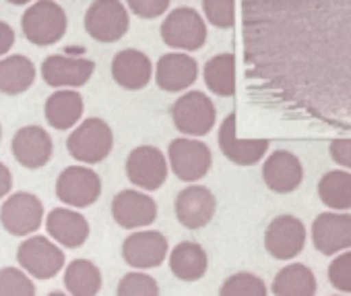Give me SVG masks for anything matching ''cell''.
Returning <instances> with one entry per match:
<instances>
[{"label":"cell","mask_w":351,"mask_h":296,"mask_svg":"<svg viewBox=\"0 0 351 296\" xmlns=\"http://www.w3.org/2000/svg\"><path fill=\"white\" fill-rule=\"evenodd\" d=\"M246 75L273 98L351 126V0L242 3Z\"/></svg>","instance_id":"6da1fadb"},{"label":"cell","mask_w":351,"mask_h":296,"mask_svg":"<svg viewBox=\"0 0 351 296\" xmlns=\"http://www.w3.org/2000/svg\"><path fill=\"white\" fill-rule=\"evenodd\" d=\"M66 13L60 5L50 0H40L23 13V34L36 46H52L62 40L66 32Z\"/></svg>","instance_id":"7a4b0ae2"},{"label":"cell","mask_w":351,"mask_h":296,"mask_svg":"<svg viewBox=\"0 0 351 296\" xmlns=\"http://www.w3.org/2000/svg\"><path fill=\"white\" fill-rule=\"evenodd\" d=\"M114 135L101 118H87L66 141L69 154L85 164H99L112 152Z\"/></svg>","instance_id":"3957f363"},{"label":"cell","mask_w":351,"mask_h":296,"mask_svg":"<svg viewBox=\"0 0 351 296\" xmlns=\"http://www.w3.org/2000/svg\"><path fill=\"white\" fill-rule=\"evenodd\" d=\"M161 40L171 46V48H180V50H201L207 40V27L203 17L189 7H180L171 11L163 23H161Z\"/></svg>","instance_id":"277c9868"},{"label":"cell","mask_w":351,"mask_h":296,"mask_svg":"<svg viewBox=\"0 0 351 296\" xmlns=\"http://www.w3.org/2000/svg\"><path fill=\"white\" fill-rule=\"evenodd\" d=\"M215 106L203 91H189L171 106V118L178 130L193 137L207 135L215 124Z\"/></svg>","instance_id":"5b68a950"},{"label":"cell","mask_w":351,"mask_h":296,"mask_svg":"<svg viewBox=\"0 0 351 296\" xmlns=\"http://www.w3.org/2000/svg\"><path fill=\"white\" fill-rule=\"evenodd\" d=\"M85 30L101 44L118 42L128 30V11L118 0H97L87 9Z\"/></svg>","instance_id":"8992f818"},{"label":"cell","mask_w":351,"mask_h":296,"mask_svg":"<svg viewBox=\"0 0 351 296\" xmlns=\"http://www.w3.org/2000/svg\"><path fill=\"white\" fill-rule=\"evenodd\" d=\"M167 154L173 174L184 183L203 179L211 168V150L195 139H173Z\"/></svg>","instance_id":"52a82bcc"},{"label":"cell","mask_w":351,"mask_h":296,"mask_svg":"<svg viewBox=\"0 0 351 296\" xmlns=\"http://www.w3.org/2000/svg\"><path fill=\"white\" fill-rule=\"evenodd\" d=\"M101 195V179L83 166H69L56 183V197L73 207L93 205Z\"/></svg>","instance_id":"ba28073f"},{"label":"cell","mask_w":351,"mask_h":296,"mask_svg":"<svg viewBox=\"0 0 351 296\" xmlns=\"http://www.w3.org/2000/svg\"><path fill=\"white\" fill-rule=\"evenodd\" d=\"M44 218L42 201L32 193H17L11 195L3 209H0V222L3 228L13 236H27L36 232Z\"/></svg>","instance_id":"9c48e42d"},{"label":"cell","mask_w":351,"mask_h":296,"mask_svg":"<svg viewBox=\"0 0 351 296\" xmlns=\"http://www.w3.org/2000/svg\"><path fill=\"white\" fill-rule=\"evenodd\" d=\"M17 261L34 277L50 280V277H54L62 269L64 253L56 244H52L46 236H34V238H27L19 247Z\"/></svg>","instance_id":"30bf717a"},{"label":"cell","mask_w":351,"mask_h":296,"mask_svg":"<svg viewBox=\"0 0 351 296\" xmlns=\"http://www.w3.org/2000/svg\"><path fill=\"white\" fill-rule=\"evenodd\" d=\"M126 177L132 185L145 191H155L167 179V162L157 147L141 145L130 152L126 160Z\"/></svg>","instance_id":"8fae6325"},{"label":"cell","mask_w":351,"mask_h":296,"mask_svg":"<svg viewBox=\"0 0 351 296\" xmlns=\"http://www.w3.org/2000/svg\"><path fill=\"white\" fill-rule=\"evenodd\" d=\"M304 244L306 228L295 216H277L265 232V247L269 255L281 261L298 257Z\"/></svg>","instance_id":"7c38bea8"},{"label":"cell","mask_w":351,"mask_h":296,"mask_svg":"<svg viewBox=\"0 0 351 296\" xmlns=\"http://www.w3.org/2000/svg\"><path fill=\"white\" fill-rule=\"evenodd\" d=\"M219 150L223 156L238 166H254L263 160L269 150L267 139H238L236 137V114H228L219 128Z\"/></svg>","instance_id":"4fadbf2b"},{"label":"cell","mask_w":351,"mask_h":296,"mask_svg":"<svg viewBox=\"0 0 351 296\" xmlns=\"http://www.w3.org/2000/svg\"><path fill=\"white\" fill-rule=\"evenodd\" d=\"M215 195L207 187H189L176 197V218L189 230L205 228L215 216Z\"/></svg>","instance_id":"5bb4252c"},{"label":"cell","mask_w":351,"mask_h":296,"mask_svg":"<svg viewBox=\"0 0 351 296\" xmlns=\"http://www.w3.org/2000/svg\"><path fill=\"white\" fill-rule=\"evenodd\" d=\"M11 145H13L15 160L29 170L46 166L52 158V152H54V143L42 126L19 128L15 133Z\"/></svg>","instance_id":"9a60e30c"},{"label":"cell","mask_w":351,"mask_h":296,"mask_svg":"<svg viewBox=\"0 0 351 296\" xmlns=\"http://www.w3.org/2000/svg\"><path fill=\"white\" fill-rule=\"evenodd\" d=\"M167 255V240L161 232L145 230L130 234L122 244V257L130 267L151 269L159 267Z\"/></svg>","instance_id":"2e32d148"},{"label":"cell","mask_w":351,"mask_h":296,"mask_svg":"<svg viewBox=\"0 0 351 296\" xmlns=\"http://www.w3.org/2000/svg\"><path fill=\"white\" fill-rule=\"evenodd\" d=\"M312 242L322 255H335L351 247V216L320 214L312 224Z\"/></svg>","instance_id":"e0dca14e"},{"label":"cell","mask_w":351,"mask_h":296,"mask_svg":"<svg viewBox=\"0 0 351 296\" xmlns=\"http://www.w3.org/2000/svg\"><path fill=\"white\" fill-rule=\"evenodd\" d=\"M112 216L122 228L151 226L157 218V203L153 197L138 191H120L112 201Z\"/></svg>","instance_id":"ac0fdd59"},{"label":"cell","mask_w":351,"mask_h":296,"mask_svg":"<svg viewBox=\"0 0 351 296\" xmlns=\"http://www.w3.org/2000/svg\"><path fill=\"white\" fill-rule=\"evenodd\" d=\"M95 71L93 60L87 58H71L62 54L48 56L42 65V77L52 87H81L85 85Z\"/></svg>","instance_id":"d6986e66"},{"label":"cell","mask_w":351,"mask_h":296,"mask_svg":"<svg viewBox=\"0 0 351 296\" xmlns=\"http://www.w3.org/2000/svg\"><path fill=\"white\" fill-rule=\"evenodd\" d=\"M197 75H199V65L193 56L169 52L157 60L155 81L163 91H171V93L184 91L197 81Z\"/></svg>","instance_id":"ffe728a7"},{"label":"cell","mask_w":351,"mask_h":296,"mask_svg":"<svg viewBox=\"0 0 351 296\" xmlns=\"http://www.w3.org/2000/svg\"><path fill=\"white\" fill-rule=\"evenodd\" d=\"M263 179L271 191L283 195V193H291L300 187V183L304 179V168L291 152L277 150L267 158V162L263 166Z\"/></svg>","instance_id":"44dd1931"},{"label":"cell","mask_w":351,"mask_h":296,"mask_svg":"<svg viewBox=\"0 0 351 296\" xmlns=\"http://www.w3.org/2000/svg\"><path fill=\"white\" fill-rule=\"evenodd\" d=\"M112 77L124 89H143L151 81V60L138 50H122L112 60Z\"/></svg>","instance_id":"7402d4cb"},{"label":"cell","mask_w":351,"mask_h":296,"mask_svg":"<svg viewBox=\"0 0 351 296\" xmlns=\"http://www.w3.org/2000/svg\"><path fill=\"white\" fill-rule=\"evenodd\" d=\"M46 228H48L50 236L54 240H58L60 244H64L66 249H77V247L85 244V240L89 236V224H87L85 216H81L77 212L62 209V207H56L50 212V216L46 220Z\"/></svg>","instance_id":"603a6c76"},{"label":"cell","mask_w":351,"mask_h":296,"mask_svg":"<svg viewBox=\"0 0 351 296\" xmlns=\"http://www.w3.org/2000/svg\"><path fill=\"white\" fill-rule=\"evenodd\" d=\"M207 253L197 242H180L169 255V269L184 282H197L207 273Z\"/></svg>","instance_id":"cb8c5ba5"},{"label":"cell","mask_w":351,"mask_h":296,"mask_svg":"<svg viewBox=\"0 0 351 296\" xmlns=\"http://www.w3.org/2000/svg\"><path fill=\"white\" fill-rule=\"evenodd\" d=\"M46 120L56 130L73 128L83 114V98L77 91H56L46 100Z\"/></svg>","instance_id":"d4e9b609"},{"label":"cell","mask_w":351,"mask_h":296,"mask_svg":"<svg viewBox=\"0 0 351 296\" xmlns=\"http://www.w3.org/2000/svg\"><path fill=\"white\" fill-rule=\"evenodd\" d=\"M36 81V67L27 56L15 54L0 60V91L7 95H19L27 91Z\"/></svg>","instance_id":"484cf974"},{"label":"cell","mask_w":351,"mask_h":296,"mask_svg":"<svg viewBox=\"0 0 351 296\" xmlns=\"http://www.w3.org/2000/svg\"><path fill=\"white\" fill-rule=\"evenodd\" d=\"M275 296H314L316 294V277L312 269L302 263H291L283 267L273 280Z\"/></svg>","instance_id":"4316f807"},{"label":"cell","mask_w":351,"mask_h":296,"mask_svg":"<svg viewBox=\"0 0 351 296\" xmlns=\"http://www.w3.org/2000/svg\"><path fill=\"white\" fill-rule=\"evenodd\" d=\"M64 286L73 296H95L101 290V271L87 259H75L64 271Z\"/></svg>","instance_id":"83f0119b"},{"label":"cell","mask_w":351,"mask_h":296,"mask_svg":"<svg viewBox=\"0 0 351 296\" xmlns=\"http://www.w3.org/2000/svg\"><path fill=\"white\" fill-rule=\"evenodd\" d=\"M205 83L207 87L221 95L230 98L236 93V56L234 54H217L205 65Z\"/></svg>","instance_id":"f1b7e54d"},{"label":"cell","mask_w":351,"mask_h":296,"mask_svg":"<svg viewBox=\"0 0 351 296\" xmlns=\"http://www.w3.org/2000/svg\"><path fill=\"white\" fill-rule=\"evenodd\" d=\"M318 197L330 209H351V174L343 170L326 172L318 183Z\"/></svg>","instance_id":"f546056e"},{"label":"cell","mask_w":351,"mask_h":296,"mask_svg":"<svg viewBox=\"0 0 351 296\" xmlns=\"http://www.w3.org/2000/svg\"><path fill=\"white\" fill-rule=\"evenodd\" d=\"M219 296H267V286L254 273H234L219 290Z\"/></svg>","instance_id":"4dcf8cb0"},{"label":"cell","mask_w":351,"mask_h":296,"mask_svg":"<svg viewBox=\"0 0 351 296\" xmlns=\"http://www.w3.org/2000/svg\"><path fill=\"white\" fill-rule=\"evenodd\" d=\"M0 296H36V286L17 267H5L0 269Z\"/></svg>","instance_id":"1f68e13d"},{"label":"cell","mask_w":351,"mask_h":296,"mask_svg":"<svg viewBox=\"0 0 351 296\" xmlns=\"http://www.w3.org/2000/svg\"><path fill=\"white\" fill-rule=\"evenodd\" d=\"M116 296H159V286L151 275L130 271L120 280Z\"/></svg>","instance_id":"d6a6232c"},{"label":"cell","mask_w":351,"mask_h":296,"mask_svg":"<svg viewBox=\"0 0 351 296\" xmlns=\"http://www.w3.org/2000/svg\"><path fill=\"white\" fill-rule=\"evenodd\" d=\"M203 11L215 27L232 30L236 23V3L232 0H205Z\"/></svg>","instance_id":"836d02e7"},{"label":"cell","mask_w":351,"mask_h":296,"mask_svg":"<svg viewBox=\"0 0 351 296\" xmlns=\"http://www.w3.org/2000/svg\"><path fill=\"white\" fill-rule=\"evenodd\" d=\"M328 280L341 292H351V251L339 255L328 265Z\"/></svg>","instance_id":"e575fe53"},{"label":"cell","mask_w":351,"mask_h":296,"mask_svg":"<svg viewBox=\"0 0 351 296\" xmlns=\"http://www.w3.org/2000/svg\"><path fill=\"white\" fill-rule=\"evenodd\" d=\"M128 7L143 19H155L167 11L169 0H130Z\"/></svg>","instance_id":"d590c367"},{"label":"cell","mask_w":351,"mask_h":296,"mask_svg":"<svg viewBox=\"0 0 351 296\" xmlns=\"http://www.w3.org/2000/svg\"><path fill=\"white\" fill-rule=\"evenodd\" d=\"M328 152L339 166L351 168V139H332Z\"/></svg>","instance_id":"8d00e7d4"},{"label":"cell","mask_w":351,"mask_h":296,"mask_svg":"<svg viewBox=\"0 0 351 296\" xmlns=\"http://www.w3.org/2000/svg\"><path fill=\"white\" fill-rule=\"evenodd\" d=\"M15 44V32L11 30L9 23L5 21H0V56L7 54Z\"/></svg>","instance_id":"74e56055"},{"label":"cell","mask_w":351,"mask_h":296,"mask_svg":"<svg viewBox=\"0 0 351 296\" xmlns=\"http://www.w3.org/2000/svg\"><path fill=\"white\" fill-rule=\"evenodd\" d=\"M11 187H13V174L3 162H0V199L11 191Z\"/></svg>","instance_id":"f35d334b"},{"label":"cell","mask_w":351,"mask_h":296,"mask_svg":"<svg viewBox=\"0 0 351 296\" xmlns=\"http://www.w3.org/2000/svg\"><path fill=\"white\" fill-rule=\"evenodd\" d=\"M48 296H66V294H62V292H52V294H48Z\"/></svg>","instance_id":"ab89813d"},{"label":"cell","mask_w":351,"mask_h":296,"mask_svg":"<svg viewBox=\"0 0 351 296\" xmlns=\"http://www.w3.org/2000/svg\"><path fill=\"white\" fill-rule=\"evenodd\" d=\"M0 135H3V128H0Z\"/></svg>","instance_id":"60d3db41"},{"label":"cell","mask_w":351,"mask_h":296,"mask_svg":"<svg viewBox=\"0 0 351 296\" xmlns=\"http://www.w3.org/2000/svg\"><path fill=\"white\" fill-rule=\"evenodd\" d=\"M332 296H339V294H332Z\"/></svg>","instance_id":"b9f144b4"}]
</instances>
